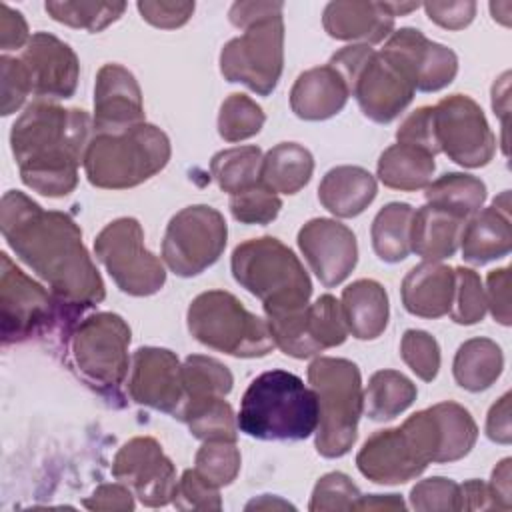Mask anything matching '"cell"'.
I'll list each match as a JSON object with an SVG mask.
<instances>
[{
	"mask_svg": "<svg viewBox=\"0 0 512 512\" xmlns=\"http://www.w3.org/2000/svg\"><path fill=\"white\" fill-rule=\"evenodd\" d=\"M0 228L14 254L50 286L70 330L84 310L104 300L102 276L68 214L44 210L24 192L8 190L0 204Z\"/></svg>",
	"mask_w": 512,
	"mask_h": 512,
	"instance_id": "6da1fadb",
	"label": "cell"
},
{
	"mask_svg": "<svg viewBox=\"0 0 512 512\" xmlns=\"http://www.w3.org/2000/svg\"><path fill=\"white\" fill-rule=\"evenodd\" d=\"M92 126L94 120L86 110L32 102L10 132L22 182L42 196L70 194L78 184V166L84 164Z\"/></svg>",
	"mask_w": 512,
	"mask_h": 512,
	"instance_id": "7a4b0ae2",
	"label": "cell"
},
{
	"mask_svg": "<svg viewBox=\"0 0 512 512\" xmlns=\"http://www.w3.org/2000/svg\"><path fill=\"white\" fill-rule=\"evenodd\" d=\"M236 420L258 440H304L316 432L318 400L296 374L270 370L250 382Z\"/></svg>",
	"mask_w": 512,
	"mask_h": 512,
	"instance_id": "3957f363",
	"label": "cell"
},
{
	"mask_svg": "<svg viewBox=\"0 0 512 512\" xmlns=\"http://www.w3.org/2000/svg\"><path fill=\"white\" fill-rule=\"evenodd\" d=\"M444 434L434 406L412 414L398 428L374 432L360 448L356 466L376 484H404L442 462Z\"/></svg>",
	"mask_w": 512,
	"mask_h": 512,
	"instance_id": "277c9868",
	"label": "cell"
},
{
	"mask_svg": "<svg viewBox=\"0 0 512 512\" xmlns=\"http://www.w3.org/2000/svg\"><path fill=\"white\" fill-rule=\"evenodd\" d=\"M230 264L234 280L262 302L266 316L308 306L312 294L308 272L278 238L262 236L238 244Z\"/></svg>",
	"mask_w": 512,
	"mask_h": 512,
	"instance_id": "5b68a950",
	"label": "cell"
},
{
	"mask_svg": "<svg viewBox=\"0 0 512 512\" xmlns=\"http://www.w3.org/2000/svg\"><path fill=\"white\" fill-rule=\"evenodd\" d=\"M168 160V136L142 122L114 134H94L84 154V172L96 188L124 190L158 174Z\"/></svg>",
	"mask_w": 512,
	"mask_h": 512,
	"instance_id": "8992f818",
	"label": "cell"
},
{
	"mask_svg": "<svg viewBox=\"0 0 512 512\" xmlns=\"http://www.w3.org/2000/svg\"><path fill=\"white\" fill-rule=\"evenodd\" d=\"M308 382L318 400L316 450L340 458L354 446L364 410L360 370L346 358L320 356L308 366Z\"/></svg>",
	"mask_w": 512,
	"mask_h": 512,
	"instance_id": "52a82bcc",
	"label": "cell"
},
{
	"mask_svg": "<svg viewBox=\"0 0 512 512\" xmlns=\"http://www.w3.org/2000/svg\"><path fill=\"white\" fill-rule=\"evenodd\" d=\"M72 368L108 402L122 406V384L128 376L130 328L122 316L96 312L68 332Z\"/></svg>",
	"mask_w": 512,
	"mask_h": 512,
	"instance_id": "ba28073f",
	"label": "cell"
},
{
	"mask_svg": "<svg viewBox=\"0 0 512 512\" xmlns=\"http://www.w3.org/2000/svg\"><path fill=\"white\" fill-rule=\"evenodd\" d=\"M328 66L340 74L364 116L378 124L392 122L414 98L416 88L406 72L366 44L344 46Z\"/></svg>",
	"mask_w": 512,
	"mask_h": 512,
	"instance_id": "9c48e42d",
	"label": "cell"
},
{
	"mask_svg": "<svg viewBox=\"0 0 512 512\" xmlns=\"http://www.w3.org/2000/svg\"><path fill=\"white\" fill-rule=\"evenodd\" d=\"M188 330L204 346L236 358H260L276 346L268 322L224 290L198 294L188 306Z\"/></svg>",
	"mask_w": 512,
	"mask_h": 512,
	"instance_id": "30bf717a",
	"label": "cell"
},
{
	"mask_svg": "<svg viewBox=\"0 0 512 512\" xmlns=\"http://www.w3.org/2000/svg\"><path fill=\"white\" fill-rule=\"evenodd\" d=\"M96 258L116 286L130 296L156 294L166 282V270L144 246V232L136 218H118L106 224L94 240Z\"/></svg>",
	"mask_w": 512,
	"mask_h": 512,
	"instance_id": "8fae6325",
	"label": "cell"
},
{
	"mask_svg": "<svg viewBox=\"0 0 512 512\" xmlns=\"http://www.w3.org/2000/svg\"><path fill=\"white\" fill-rule=\"evenodd\" d=\"M226 238V220L216 208L206 204L182 208L166 226L162 260L182 278L196 276L222 256Z\"/></svg>",
	"mask_w": 512,
	"mask_h": 512,
	"instance_id": "7c38bea8",
	"label": "cell"
},
{
	"mask_svg": "<svg viewBox=\"0 0 512 512\" xmlns=\"http://www.w3.org/2000/svg\"><path fill=\"white\" fill-rule=\"evenodd\" d=\"M284 64V22L274 16L256 22L232 38L220 52V72L228 82H240L260 96L272 94Z\"/></svg>",
	"mask_w": 512,
	"mask_h": 512,
	"instance_id": "4fadbf2b",
	"label": "cell"
},
{
	"mask_svg": "<svg viewBox=\"0 0 512 512\" xmlns=\"http://www.w3.org/2000/svg\"><path fill=\"white\" fill-rule=\"evenodd\" d=\"M0 266L2 344L28 340L52 326L64 328L68 336L70 328L52 292L28 278L6 252L0 254Z\"/></svg>",
	"mask_w": 512,
	"mask_h": 512,
	"instance_id": "5bb4252c",
	"label": "cell"
},
{
	"mask_svg": "<svg viewBox=\"0 0 512 512\" xmlns=\"http://www.w3.org/2000/svg\"><path fill=\"white\" fill-rule=\"evenodd\" d=\"M432 134L436 150L466 168L486 166L496 150L482 108L466 94L446 96L432 106Z\"/></svg>",
	"mask_w": 512,
	"mask_h": 512,
	"instance_id": "9a60e30c",
	"label": "cell"
},
{
	"mask_svg": "<svg viewBox=\"0 0 512 512\" xmlns=\"http://www.w3.org/2000/svg\"><path fill=\"white\" fill-rule=\"evenodd\" d=\"M112 474L128 486L132 494L150 508L166 506L174 500L176 468L162 446L150 436L128 440L114 456Z\"/></svg>",
	"mask_w": 512,
	"mask_h": 512,
	"instance_id": "2e32d148",
	"label": "cell"
},
{
	"mask_svg": "<svg viewBox=\"0 0 512 512\" xmlns=\"http://www.w3.org/2000/svg\"><path fill=\"white\" fill-rule=\"evenodd\" d=\"M380 52L402 68L414 88L422 92L442 90L458 72L456 54L450 48L428 40L416 28L396 30Z\"/></svg>",
	"mask_w": 512,
	"mask_h": 512,
	"instance_id": "e0dca14e",
	"label": "cell"
},
{
	"mask_svg": "<svg viewBox=\"0 0 512 512\" xmlns=\"http://www.w3.org/2000/svg\"><path fill=\"white\" fill-rule=\"evenodd\" d=\"M128 394L142 406L178 418L184 404L182 364L178 356L166 348H138L130 364Z\"/></svg>",
	"mask_w": 512,
	"mask_h": 512,
	"instance_id": "ac0fdd59",
	"label": "cell"
},
{
	"mask_svg": "<svg viewBox=\"0 0 512 512\" xmlns=\"http://www.w3.org/2000/svg\"><path fill=\"white\" fill-rule=\"evenodd\" d=\"M298 246L326 288L344 282L358 262L354 232L332 218H312L306 222L298 232Z\"/></svg>",
	"mask_w": 512,
	"mask_h": 512,
	"instance_id": "d6986e66",
	"label": "cell"
},
{
	"mask_svg": "<svg viewBox=\"0 0 512 512\" xmlns=\"http://www.w3.org/2000/svg\"><path fill=\"white\" fill-rule=\"evenodd\" d=\"M30 92L38 98H70L78 84L80 64L74 50L48 32H36L20 54Z\"/></svg>",
	"mask_w": 512,
	"mask_h": 512,
	"instance_id": "ffe728a7",
	"label": "cell"
},
{
	"mask_svg": "<svg viewBox=\"0 0 512 512\" xmlns=\"http://www.w3.org/2000/svg\"><path fill=\"white\" fill-rule=\"evenodd\" d=\"M142 122V92L134 74L120 64H104L94 86V132L114 134Z\"/></svg>",
	"mask_w": 512,
	"mask_h": 512,
	"instance_id": "44dd1931",
	"label": "cell"
},
{
	"mask_svg": "<svg viewBox=\"0 0 512 512\" xmlns=\"http://www.w3.org/2000/svg\"><path fill=\"white\" fill-rule=\"evenodd\" d=\"M460 244L462 258L476 266H482L490 260H498L510 252L512 226L508 190L494 198L492 206L478 210L464 222Z\"/></svg>",
	"mask_w": 512,
	"mask_h": 512,
	"instance_id": "7402d4cb",
	"label": "cell"
},
{
	"mask_svg": "<svg viewBox=\"0 0 512 512\" xmlns=\"http://www.w3.org/2000/svg\"><path fill=\"white\" fill-rule=\"evenodd\" d=\"M394 18L390 2H330L324 8L322 24L336 40H358L370 46L392 32Z\"/></svg>",
	"mask_w": 512,
	"mask_h": 512,
	"instance_id": "603a6c76",
	"label": "cell"
},
{
	"mask_svg": "<svg viewBox=\"0 0 512 512\" xmlns=\"http://www.w3.org/2000/svg\"><path fill=\"white\" fill-rule=\"evenodd\" d=\"M454 268L440 262H422L402 280V304L420 318H440L450 312L454 296Z\"/></svg>",
	"mask_w": 512,
	"mask_h": 512,
	"instance_id": "cb8c5ba5",
	"label": "cell"
},
{
	"mask_svg": "<svg viewBox=\"0 0 512 512\" xmlns=\"http://www.w3.org/2000/svg\"><path fill=\"white\" fill-rule=\"evenodd\" d=\"M348 96L344 80L332 66H316L296 78L290 108L302 120H326L344 108Z\"/></svg>",
	"mask_w": 512,
	"mask_h": 512,
	"instance_id": "d4e9b609",
	"label": "cell"
},
{
	"mask_svg": "<svg viewBox=\"0 0 512 512\" xmlns=\"http://www.w3.org/2000/svg\"><path fill=\"white\" fill-rule=\"evenodd\" d=\"M376 178L360 166H336L318 186L320 204L338 218L362 214L376 198Z\"/></svg>",
	"mask_w": 512,
	"mask_h": 512,
	"instance_id": "484cf974",
	"label": "cell"
},
{
	"mask_svg": "<svg viewBox=\"0 0 512 512\" xmlns=\"http://www.w3.org/2000/svg\"><path fill=\"white\" fill-rule=\"evenodd\" d=\"M340 306L348 332L358 340H374L388 326V294L376 280L362 278L348 284L342 290Z\"/></svg>",
	"mask_w": 512,
	"mask_h": 512,
	"instance_id": "4316f807",
	"label": "cell"
},
{
	"mask_svg": "<svg viewBox=\"0 0 512 512\" xmlns=\"http://www.w3.org/2000/svg\"><path fill=\"white\" fill-rule=\"evenodd\" d=\"M462 218L426 204L412 214L410 250L426 262H440L450 258L458 246L464 228Z\"/></svg>",
	"mask_w": 512,
	"mask_h": 512,
	"instance_id": "83f0119b",
	"label": "cell"
},
{
	"mask_svg": "<svg viewBox=\"0 0 512 512\" xmlns=\"http://www.w3.org/2000/svg\"><path fill=\"white\" fill-rule=\"evenodd\" d=\"M436 164L434 156L412 144H392L380 154L378 178L384 186L412 192L426 188L432 182Z\"/></svg>",
	"mask_w": 512,
	"mask_h": 512,
	"instance_id": "f1b7e54d",
	"label": "cell"
},
{
	"mask_svg": "<svg viewBox=\"0 0 512 512\" xmlns=\"http://www.w3.org/2000/svg\"><path fill=\"white\" fill-rule=\"evenodd\" d=\"M314 170V158L308 148L296 142H280L266 152L260 168V182L280 194L302 190Z\"/></svg>",
	"mask_w": 512,
	"mask_h": 512,
	"instance_id": "f546056e",
	"label": "cell"
},
{
	"mask_svg": "<svg viewBox=\"0 0 512 512\" xmlns=\"http://www.w3.org/2000/svg\"><path fill=\"white\" fill-rule=\"evenodd\" d=\"M504 368V356L500 346L490 338L466 340L452 364L454 380L468 392H480L490 388Z\"/></svg>",
	"mask_w": 512,
	"mask_h": 512,
	"instance_id": "4dcf8cb0",
	"label": "cell"
},
{
	"mask_svg": "<svg viewBox=\"0 0 512 512\" xmlns=\"http://www.w3.org/2000/svg\"><path fill=\"white\" fill-rule=\"evenodd\" d=\"M426 204L442 208L462 220L474 216L486 200V184L464 172H448L426 186Z\"/></svg>",
	"mask_w": 512,
	"mask_h": 512,
	"instance_id": "1f68e13d",
	"label": "cell"
},
{
	"mask_svg": "<svg viewBox=\"0 0 512 512\" xmlns=\"http://www.w3.org/2000/svg\"><path fill=\"white\" fill-rule=\"evenodd\" d=\"M414 382L398 370H378L364 390V412L372 420H392L416 400Z\"/></svg>",
	"mask_w": 512,
	"mask_h": 512,
	"instance_id": "d6a6232c",
	"label": "cell"
},
{
	"mask_svg": "<svg viewBox=\"0 0 512 512\" xmlns=\"http://www.w3.org/2000/svg\"><path fill=\"white\" fill-rule=\"evenodd\" d=\"M414 208L406 202L386 204L372 222L370 236L376 256L384 262H400L410 250V226Z\"/></svg>",
	"mask_w": 512,
	"mask_h": 512,
	"instance_id": "836d02e7",
	"label": "cell"
},
{
	"mask_svg": "<svg viewBox=\"0 0 512 512\" xmlns=\"http://www.w3.org/2000/svg\"><path fill=\"white\" fill-rule=\"evenodd\" d=\"M178 420L186 422L192 436L200 440H226L236 442L238 420L232 406L226 402V396H210L200 400H188Z\"/></svg>",
	"mask_w": 512,
	"mask_h": 512,
	"instance_id": "e575fe53",
	"label": "cell"
},
{
	"mask_svg": "<svg viewBox=\"0 0 512 512\" xmlns=\"http://www.w3.org/2000/svg\"><path fill=\"white\" fill-rule=\"evenodd\" d=\"M302 332L312 356L326 348L340 346L348 336V326L340 302L334 296L324 294L314 304H308L304 308Z\"/></svg>",
	"mask_w": 512,
	"mask_h": 512,
	"instance_id": "d590c367",
	"label": "cell"
},
{
	"mask_svg": "<svg viewBox=\"0 0 512 512\" xmlns=\"http://www.w3.org/2000/svg\"><path fill=\"white\" fill-rule=\"evenodd\" d=\"M262 150L258 146H236L220 150L210 160V174L218 186L232 194L260 184Z\"/></svg>",
	"mask_w": 512,
	"mask_h": 512,
	"instance_id": "8d00e7d4",
	"label": "cell"
},
{
	"mask_svg": "<svg viewBox=\"0 0 512 512\" xmlns=\"http://www.w3.org/2000/svg\"><path fill=\"white\" fill-rule=\"evenodd\" d=\"M182 384H184V404H186L188 400L226 396L232 390L234 378H232V372L222 362L210 356L192 354L182 364Z\"/></svg>",
	"mask_w": 512,
	"mask_h": 512,
	"instance_id": "74e56055",
	"label": "cell"
},
{
	"mask_svg": "<svg viewBox=\"0 0 512 512\" xmlns=\"http://www.w3.org/2000/svg\"><path fill=\"white\" fill-rule=\"evenodd\" d=\"M46 12L60 24L100 32L126 10L124 2H46Z\"/></svg>",
	"mask_w": 512,
	"mask_h": 512,
	"instance_id": "f35d334b",
	"label": "cell"
},
{
	"mask_svg": "<svg viewBox=\"0 0 512 512\" xmlns=\"http://www.w3.org/2000/svg\"><path fill=\"white\" fill-rule=\"evenodd\" d=\"M264 120L262 108L250 96L234 92L220 106L218 134L226 142H240L256 136L264 126Z\"/></svg>",
	"mask_w": 512,
	"mask_h": 512,
	"instance_id": "ab89813d",
	"label": "cell"
},
{
	"mask_svg": "<svg viewBox=\"0 0 512 512\" xmlns=\"http://www.w3.org/2000/svg\"><path fill=\"white\" fill-rule=\"evenodd\" d=\"M194 470L212 486H228L240 472V450L236 442L206 440L194 458Z\"/></svg>",
	"mask_w": 512,
	"mask_h": 512,
	"instance_id": "60d3db41",
	"label": "cell"
},
{
	"mask_svg": "<svg viewBox=\"0 0 512 512\" xmlns=\"http://www.w3.org/2000/svg\"><path fill=\"white\" fill-rule=\"evenodd\" d=\"M454 296L450 306V318L456 324H476L486 314V294L480 276L470 268H454Z\"/></svg>",
	"mask_w": 512,
	"mask_h": 512,
	"instance_id": "b9f144b4",
	"label": "cell"
},
{
	"mask_svg": "<svg viewBox=\"0 0 512 512\" xmlns=\"http://www.w3.org/2000/svg\"><path fill=\"white\" fill-rule=\"evenodd\" d=\"M282 208L276 192L268 190L262 182L230 196V212L242 224H270Z\"/></svg>",
	"mask_w": 512,
	"mask_h": 512,
	"instance_id": "7bdbcfd3",
	"label": "cell"
},
{
	"mask_svg": "<svg viewBox=\"0 0 512 512\" xmlns=\"http://www.w3.org/2000/svg\"><path fill=\"white\" fill-rule=\"evenodd\" d=\"M400 356L408 368L424 382H432L440 368V346L424 330H406L400 342Z\"/></svg>",
	"mask_w": 512,
	"mask_h": 512,
	"instance_id": "ee69618b",
	"label": "cell"
},
{
	"mask_svg": "<svg viewBox=\"0 0 512 512\" xmlns=\"http://www.w3.org/2000/svg\"><path fill=\"white\" fill-rule=\"evenodd\" d=\"M360 490L356 484L342 472H330L324 474L314 490L310 500L312 512H324V510H356V504L360 500Z\"/></svg>",
	"mask_w": 512,
	"mask_h": 512,
	"instance_id": "f6af8a7d",
	"label": "cell"
},
{
	"mask_svg": "<svg viewBox=\"0 0 512 512\" xmlns=\"http://www.w3.org/2000/svg\"><path fill=\"white\" fill-rule=\"evenodd\" d=\"M414 510H460V484L450 478L434 476L418 482L410 492Z\"/></svg>",
	"mask_w": 512,
	"mask_h": 512,
	"instance_id": "bcb514c9",
	"label": "cell"
},
{
	"mask_svg": "<svg viewBox=\"0 0 512 512\" xmlns=\"http://www.w3.org/2000/svg\"><path fill=\"white\" fill-rule=\"evenodd\" d=\"M172 504L178 510H220L222 500L216 486L204 480L194 468L184 470L176 484Z\"/></svg>",
	"mask_w": 512,
	"mask_h": 512,
	"instance_id": "7dc6e473",
	"label": "cell"
},
{
	"mask_svg": "<svg viewBox=\"0 0 512 512\" xmlns=\"http://www.w3.org/2000/svg\"><path fill=\"white\" fill-rule=\"evenodd\" d=\"M2 72V116H10L16 112L30 92V82L20 58L2 56L0 58Z\"/></svg>",
	"mask_w": 512,
	"mask_h": 512,
	"instance_id": "c3c4849f",
	"label": "cell"
},
{
	"mask_svg": "<svg viewBox=\"0 0 512 512\" xmlns=\"http://www.w3.org/2000/svg\"><path fill=\"white\" fill-rule=\"evenodd\" d=\"M398 142L402 144H412L418 146L432 156L438 154L436 144H434V134H432V106H422L414 110L398 128L396 132Z\"/></svg>",
	"mask_w": 512,
	"mask_h": 512,
	"instance_id": "681fc988",
	"label": "cell"
},
{
	"mask_svg": "<svg viewBox=\"0 0 512 512\" xmlns=\"http://www.w3.org/2000/svg\"><path fill=\"white\" fill-rule=\"evenodd\" d=\"M138 12L156 28H178L186 24L194 12V2H138Z\"/></svg>",
	"mask_w": 512,
	"mask_h": 512,
	"instance_id": "f907efd6",
	"label": "cell"
},
{
	"mask_svg": "<svg viewBox=\"0 0 512 512\" xmlns=\"http://www.w3.org/2000/svg\"><path fill=\"white\" fill-rule=\"evenodd\" d=\"M486 308L502 326L510 324V268L492 270L486 278Z\"/></svg>",
	"mask_w": 512,
	"mask_h": 512,
	"instance_id": "816d5d0a",
	"label": "cell"
},
{
	"mask_svg": "<svg viewBox=\"0 0 512 512\" xmlns=\"http://www.w3.org/2000/svg\"><path fill=\"white\" fill-rule=\"evenodd\" d=\"M424 10L432 22L448 30L466 28L476 14V4L470 0L464 2H426Z\"/></svg>",
	"mask_w": 512,
	"mask_h": 512,
	"instance_id": "f5cc1de1",
	"label": "cell"
},
{
	"mask_svg": "<svg viewBox=\"0 0 512 512\" xmlns=\"http://www.w3.org/2000/svg\"><path fill=\"white\" fill-rule=\"evenodd\" d=\"M132 490L124 486L122 482L118 484H102L98 486L92 496L84 498L82 504L88 510H104V512H124L134 508V498Z\"/></svg>",
	"mask_w": 512,
	"mask_h": 512,
	"instance_id": "db71d44e",
	"label": "cell"
},
{
	"mask_svg": "<svg viewBox=\"0 0 512 512\" xmlns=\"http://www.w3.org/2000/svg\"><path fill=\"white\" fill-rule=\"evenodd\" d=\"M30 40L28 24L18 10L0 4V46L2 50H18Z\"/></svg>",
	"mask_w": 512,
	"mask_h": 512,
	"instance_id": "11a10c76",
	"label": "cell"
},
{
	"mask_svg": "<svg viewBox=\"0 0 512 512\" xmlns=\"http://www.w3.org/2000/svg\"><path fill=\"white\" fill-rule=\"evenodd\" d=\"M282 8V2H234L230 8V22L236 28L246 30L256 22L282 16Z\"/></svg>",
	"mask_w": 512,
	"mask_h": 512,
	"instance_id": "9f6ffc18",
	"label": "cell"
},
{
	"mask_svg": "<svg viewBox=\"0 0 512 512\" xmlns=\"http://www.w3.org/2000/svg\"><path fill=\"white\" fill-rule=\"evenodd\" d=\"M486 434L492 442L510 444L512 428H510V392H506L496 404H492L486 418Z\"/></svg>",
	"mask_w": 512,
	"mask_h": 512,
	"instance_id": "6f0895ef",
	"label": "cell"
},
{
	"mask_svg": "<svg viewBox=\"0 0 512 512\" xmlns=\"http://www.w3.org/2000/svg\"><path fill=\"white\" fill-rule=\"evenodd\" d=\"M496 508L488 484L480 480H468L460 484V510H488Z\"/></svg>",
	"mask_w": 512,
	"mask_h": 512,
	"instance_id": "680465c9",
	"label": "cell"
},
{
	"mask_svg": "<svg viewBox=\"0 0 512 512\" xmlns=\"http://www.w3.org/2000/svg\"><path fill=\"white\" fill-rule=\"evenodd\" d=\"M510 458H504L492 472V482L488 484L492 498L496 502V508L510 510L512 508V496H510Z\"/></svg>",
	"mask_w": 512,
	"mask_h": 512,
	"instance_id": "91938a15",
	"label": "cell"
},
{
	"mask_svg": "<svg viewBox=\"0 0 512 512\" xmlns=\"http://www.w3.org/2000/svg\"><path fill=\"white\" fill-rule=\"evenodd\" d=\"M402 510L406 508L404 500L398 494H372V496H360L356 510Z\"/></svg>",
	"mask_w": 512,
	"mask_h": 512,
	"instance_id": "94428289",
	"label": "cell"
},
{
	"mask_svg": "<svg viewBox=\"0 0 512 512\" xmlns=\"http://www.w3.org/2000/svg\"><path fill=\"white\" fill-rule=\"evenodd\" d=\"M508 78L510 74L504 72L492 88V106L496 114L502 118V130L506 132V116H508Z\"/></svg>",
	"mask_w": 512,
	"mask_h": 512,
	"instance_id": "6125c7cd",
	"label": "cell"
},
{
	"mask_svg": "<svg viewBox=\"0 0 512 512\" xmlns=\"http://www.w3.org/2000/svg\"><path fill=\"white\" fill-rule=\"evenodd\" d=\"M262 498H264L266 502H262V500H254V502H250L246 508H248V510H250V508H270V506H272V508H274V506H280V508H292L288 502H282V500H274V498H272V502H270V496H268V494H264Z\"/></svg>",
	"mask_w": 512,
	"mask_h": 512,
	"instance_id": "be15d7a7",
	"label": "cell"
}]
</instances>
